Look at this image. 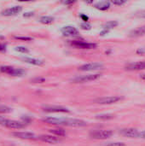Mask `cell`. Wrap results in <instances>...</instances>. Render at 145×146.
Here are the masks:
<instances>
[{"mask_svg": "<svg viewBox=\"0 0 145 146\" xmlns=\"http://www.w3.org/2000/svg\"><path fill=\"white\" fill-rule=\"evenodd\" d=\"M43 121L50 125L56 126H67L73 127H85L87 123L85 121L72 118H57V117H46L43 119Z\"/></svg>", "mask_w": 145, "mask_h": 146, "instance_id": "1", "label": "cell"}, {"mask_svg": "<svg viewBox=\"0 0 145 146\" xmlns=\"http://www.w3.org/2000/svg\"><path fill=\"white\" fill-rule=\"evenodd\" d=\"M102 76L101 74H86V75H83V76H78L75 77L73 79L71 80L72 83H86V82H90V81H93L96 80L97 79H99Z\"/></svg>", "mask_w": 145, "mask_h": 146, "instance_id": "2", "label": "cell"}, {"mask_svg": "<svg viewBox=\"0 0 145 146\" xmlns=\"http://www.w3.org/2000/svg\"><path fill=\"white\" fill-rule=\"evenodd\" d=\"M113 135L111 130H97L90 133V137L95 139H107Z\"/></svg>", "mask_w": 145, "mask_h": 146, "instance_id": "3", "label": "cell"}, {"mask_svg": "<svg viewBox=\"0 0 145 146\" xmlns=\"http://www.w3.org/2000/svg\"><path fill=\"white\" fill-rule=\"evenodd\" d=\"M121 100V98L120 96H110V97H103L99 98L94 100V103L98 104H115Z\"/></svg>", "mask_w": 145, "mask_h": 146, "instance_id": "4", "label": "cell"}, {"mask_svg": "<svg viewBox=\"0 0 145 146\" xmlns=\"http://www.w3.org/2000/svg\"><path fill=\"white\" fill-rule=\"evenodd\" d=\"M43 111L47 113H68L69 110L68 108L58 106V105H44L42 107Z\"/></svg>", "mask_w": 145, "mask_h": 146, "instance_id": "5", "label": "cell"}, {"mask_svg": "<svg viewBox=\"0 0 145 146\" xmlns=\"http://www.w3.org/2000/svg\"><path fill=\"white\" fill-rule=\"evenodd\" d=\"M71 44L78 49H84V50H91L97 47V44L95 43H88L82 40H74L71 43Z\"/></svg>", "mask_w": 145, "mask_h": 146, "instance_id": "6", "label": "cell"}, {"mask_svg": "<svg viewBox=\"0 0 145 146\" xmlns=\"http://www.w3.org/2000/svg\"><path fill=\"white\" fill-rule=\"evenodd\" d=\"M103 68V64L101 62H91L86 63L80 67H79V70L80 71H97Z\"/></svg>", "mask_w": 145, "mask_h": 146, "instance_id": "7", "label": "cell"}, {"mask_svg": "<svg viewBox=\"0 0 145 146\" xmlns=\"http://www.w3.org/2000/svg\"><path fill=\"white\" fill-rule=\"evenodd\" d=\"M12 136L21 139H35L37 136L30 132H14L11 133Z\"/></svg>", "mask_w": 145, "mask_h": 146, "instance_id": "8", "label": "cell"}, {"mask_svg": "<svg viewBox=\"0 0 145 146\" xmlns=\"http://www.w3.org/2000/svg\"><path fill=\"white\" fill-rule=\"evenodd\" d=\"M61 32L64 36H67V37L78 36L79 34V31L73 26H65L61 29Z\"/></svg>", "mask_w": 145, "mask_h": 146, "instance_id": "9", "label": "cell"}, {"mask_svg": "<svg viewBox=\"0 0 145 146\" xmlns=\"http://www.w3.org/2000/svg\"><path fill=\"white\" fill-rule=\"evenodd\" d=\"M3 127L10 128V129H22L25 127V124L18 121H14V120H9L7 119Z\"/></svg>", "mask_w": 145, "mask_h": 146, "instance_id": "10", "label": "cell"}, {"mask_svg": "<svg viewBox=\"0 0 145 146\" xmlns=\"http://www.w3.org/2000/svg\"><path fill=\"white\" fill-rule=\"evenodd\" d=\"M21 10H22V7L16 5V6H13L11 8H8V9L3 10L1 12V15H4V16H11V15H15L21 13Z\"/></svg>", "mask_w": 145, "mask_h": 146, "instance_id": "11", "label": "cell"}, {"mask_svg": "<svg viewBox=\"0 0 145 146\" xmlns=\"http://www.w3.org/2000/svg\"><path fill=\"white\" fill-rule=\"evenodd\" d=\"M121 134L127 138H138L139 132L135 128H125L120 131Z\"/></svg>", "mask_w": 145, "mask_h": 146, "instance_id": "12", "label": "cell"}, {"mask_svg": "<svg viewBox=\"0 0 145 146\" xmlns=\"http://www.w3.org/2000/svg\"><path fill=\"white\" fill-rule=\"evenodd\" d=\"M38 139L48 144H58L61 142V139H59V137H56L54 135H40L38 137Z\"/></svg>", "mask_w": 145, "mask_h": 146, "instance_id": "13", "label": "cell"}, {"mask_svg": "<svg viewBox=\"0 0 145 146\" xmlns=\"http://www.w3.org/2000/svg\"><path fill=\"white\" fill-rule=\"evenodd\" d=\"M126 69L129 71L145 69V62H138L129 63L126 66Z\"/></svg>", "mask_w": 145, "mask_h": 146, "instance_id": "14", "label": "cell"}, {"mask_svg": "<svg viewBox=\"0 0 145 146\" xmlns=\"http://www.w3.org/2000/svg\"><path fill=\"white\" fill-rule=\"evenodd\" d=\"M22 60L29 64H32L35 66H42L44 64V62L40 59H36V58H32V57H22Z\"/></svg>", "mask_w": 145, "mask_h": 146, "instance_id": "15", "label": "cell"}, {"mask_svg": "<svg viewBox=\"0 0 145 146\" xmlns=\"http://www.w3.org/2000/svg\"><path fill=\"white\" fill-rule=\"evenodd\" d=\"M143 35H145V25L132 30L130 33V37L136 38V37H140V36H143Z\"/></svg>", "mask_w": 145, "mask_h": 146, "instance_id": "16", "label": "cell"}, {"mask_svg": "<svg viewBox=\"0 0 145 146\" xmlns=\"http://www.w3.org/2000/svg\"><path fill=\"white\" fill-rule=\"evenodd\" d=\"M95 8L102 11H105L110 8V2L109 1H101L95 4Z\"/></svg>", "mask_w": 145, "mask_h": 146, "instance_id": "17", "label": "cell"}, {"mask_svg": "<svg viewBox=\"0 0 145 146\" xmlns=\"http://www.w3.org/2000/svg\"><path fill=\"white\" fill-rule=\"evenodd\" d=\"M50 133L56 137H64L66 135L65 130L62 128H57V129H50Z\"/></svg>", "mask_w": 145, "mask_h": 146, "instance_id": "18", "label": "cell"}, {"mask_svg": "<svg viewBox=\"0 0 145 146\" xmlns=\"http://www.w3.org/2000/svg\"><path fill=\"white\" fill-rule=\"evenodd\" d=\"M39 21H40L42 24L49 25V24L53 23V21H54V17L49 16V15H44V16H41V17H40Z\"/></svg>", "mask_w": 145, "mask_h": 146, "instance_id": "19", "label": "cell"}, {"mask_svg": "<svg viewBox=\"0 0 145 146\" xmlns=\"http://www.w3.org/2000/svg\"><path fill=\"white\" fill-rule=\"evenodd\" d=\"M117 26H118V22L115 21H109V22L105 23L104 26H103V29H105L107 31H109V30L113 29L114 27H115Z\"/></svg>", "mask_w": 145, "mask_h": 146, "instance_id": "20", "label": "cell"}, {"mask_svg": "<svg viewBox=\"0 0 145 146\" xmlns=\"http://www.w3.org/2000/svg\"><path fill=\"white\" fill-rule=\"evenodd\" d=\"M14 68H13V67H11V66H1V67H0V72L11 75V74H12V72H13V70H14Z\"/></svg>", "mask_w": 145, "mask_h": 146, "instance_id": "21", "label": "cell"}, {"mask_svg": "<svg viewBox=\"0 0 145 146\" xmlns=\"http://www.w3.org/2000/svg\"><path fill=\"white\" fill-rule=\"evenodd\" d=\"M96 118L98 120H110L114 118V115L110 114H102V115H97Z\"/></svg>", "mask_w": 145, "mask_h": 146, "instance_id": "22", "label": "cell"}, {"mask_svg": "<svg viewBox=\"0 0 145 146\" xmlns=\"http://www.w3.org/2000/svg\"><path fill=\"white\" fill-rule=\"evenodd\" d=\"M11 112V109L5 105H0V114H8Z\"/></svg>", "mask_w": 145, "mask_h": 146, "instance_id": "23", "label": "cell"}, {"mask_svg": "<svg viewBox=\"0 0 145 146\" xmlns=\"http://www.w3.org/2000/svg\"><path fill=\"white\" fill-rule=\"evenodd\" d=\"M15 50L20 53H23V54H26L29 52V50L27 48H26L25 46H17L15 48Z\"/></svg>", "mask_w": 145, "mask_h": 146, "instance_id": "24", "label": "cell"}, {"mask_svg": "<svg viewBox=\"0 0 145 146\" xmlns=\"http://www.w3.org/2000/svg\"><path fill=\"white\" fill-rule=\"evenodd\" d=\"M80 27L83 29V30H91V26L87 23V22H83L80 24Z\"/></svg>", "mask_w": 145, "mask_h": 146, "instance_id": "25", "label": "cell"}, {"mask_svg": "<svg viewBox=\"0 0 145 146\" xmlns=\"http://www.w3.org/2000/svg\"><path fill=\"white\" fill-rule=\"evenodd\" d=\"M111 3L115 5H123L126 3V1H124V0H113L111 1Z\"/></svg>", "mask_w": 145, "mask_h": 146, "instance_id": "26", "label": "cell"}, {"mask_svg": "<svg viewBox=\"0 0 145 146\" xmlns=\"http://www.w3.org/2000/svg\"><path fill=\"white\" fill-rule=\"evenodd\" d=\"M104 146H126V145L121 142H115V143H109Z\"/></svg>", "mask_w": 145, "mask_h": 146, "instance_id": "27", "label": "cell"}, {"mask_svg": "<svg viewBox=\"0 0 145 146\" xmlns=\"http://www.w3.org/2000/svg\"><path fill=\"white\" fill-rule=\"evenodd\" d=\"M16 39H21V40H26V41H30L32 38L30 37H15Z\"/></svg>", "mask_w": 145, "mask_h": 146, "instance_id": "28", "label": "cell"}, {"mask_svg": "<svg viewBox=\"0 0 145 146\" xmlns=\"http://www.w3.org/2000/svg\"><path fill=\"white\" fill-rule=\"evenodd\" d=\"M6 118H4V117H3V116H1L0 115V126H3L4 125V123H5V121H6Z\"/></svg>", "mask_w": 145, "mask_h": 146, "instance_id": "29", "label": "cell"}, {"mask_svg": "<svg viewBox=\"0 0 145 146\" xmlns=\"http://www.w3.org/2000/svg\"><path fill=\"white\" fill-rule=\"evenodd\" d=\"M44 81V79H38V78L32 80V82H34V83H42Z\"/></svg>", "mask_w": 145, "mask_h": 146, "instance_id": "30", "label": "cell"}, {"mask_svg": "<svg viewBox=\"0 0 145 146\" xmlns=\"http://www.w3.org/2000/svg\"><path fill=\"white\" fill-rule=\"evenodd\" d=\"M80 17H81V19H82L83 21H85V22H87V21L89 20V17H88L87 15H81Z\"/></svg>", "mask_w": 145, "mask_h": 146, "instance_id": "31", "label": "cell"}, {"mask_svg": "<svg viewBox=\"0 0 145 146\" xmlns=\"http://www.w3.org/2000/svg\"><path fill=\"white\" fill-rule=\"evenodd\" d=\"M6 50V44H0V51H5Z\"/></svg>", "mask_w": 145, "mask_h": 146, "instance_id": "32", "label": "cell"}, {"mask_svg": "<svg viewBox=\"0 0 145 146\" xmlns=\"http://www.w3.org/2000/svg\"><path fill=\"white\" fill-rule=\"evenodd\" d=\"M33 15V12H26L23 15L24 17H30V16H32Z\"/></svg>", "mask_w": 145, "mask_h": 146, "instance_id": "33", "label": "cell"}, {"mask_svg": "<svg viewBox=\"0 0 145 146\" xmlns=\"http://www.w3.org/2000/svg\"><path fill=\"white\" fill-rule=\"evenodd\" d=\"M137 15H138V17H141V18H145V10L142 11V12H140V13H138Z\"/></svg>", "mask_w": 145, "mask_h": 146, "instance_id": "34", "label": "cell"}, {"mask_svg": "<svg viewBox=\"0 0 145 146\" xmlns=\"http://www.w3.org/2000/svg\"><path fill=\"white\" fill-rule=\"evenodd\" d=\"M138 138H142V139H145V130L143 132H139L138 134Z\"/></svg>", "mask_w": 145, "mask_h": 146, "instance_id": "35", "label": "cell"}, {"mask_svg": "<svg viewBox=\"0 0 145 146\" xmlns=\"http://www.w3.org/2000/svg\"><path fill=\"white\" fill-rule=\"evenodd\" d=\"M74 3L73 1H69V2L66 1V2H63V3H65V4H72V3Z\"/></svg>", "mask_w": 145, "mask_h": 146, "instance_id": "36", "label": "cell"}, {"mask_svg": "<svg viewBox=\"0 0 145 146\" xmlns=\"http://www.w3.org/2000/svg\"><path fill=\"white\" fill-rule=\"evenodd\" d=\"M140 78H141L143 80H145V74H140Z\"/></svg>", "mask_w": 145, "mask_h": 146, "instance_id": "37", "label": "cell"}]
</instances>
